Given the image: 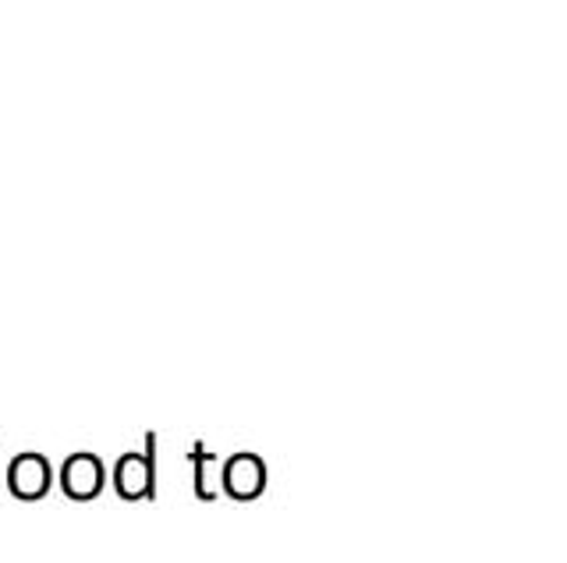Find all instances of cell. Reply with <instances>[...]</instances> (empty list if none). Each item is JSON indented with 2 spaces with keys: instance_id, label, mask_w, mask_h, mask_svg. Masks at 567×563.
I'll return each mask as SVG.
<instances>
[]
</instances>
